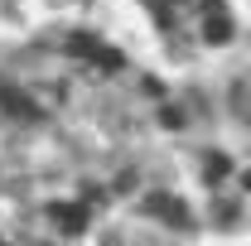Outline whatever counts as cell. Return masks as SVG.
<instances>
[{
  "instance_id": "cell-4",
  "label": "cell",
  "mask_w": 251,
  "mask_h": 246,
  "mask_svg": "<svg viewBox=\"0 0 251 246\" xmlns=\"http://www.w3.org/2000/svg\"><path fill=\"white\" fill-rule=\"evenodd\" d=\"M203 39H208V44H227V39H232L227 10H222V15H203Z\"/></svg>"
},
{
  "instance_id": "cell-6",
  "label": "cell",
  "mask_w": 251,
  "mask_h": 246,
  "mask_svg": "<svg viewBox=\"0 0 251 246\" xmlns=\"http://www.w3.org/2000/svg\"><path fill=\"white\" fill-rule=\"evenodd\" d=\"M203 169H208V184H222V179L232 174V164H227L222 154H208V164H203Z\"/></svg>"
},
{
  "instance_id": "cell-8",
  "label": "cell",
  "mask_w": 251,
  "mask_h": 246,
  "mask_svg": "<svg viewBox=\"0 0 251 246\" xmlns=\"http://www.w3.org/2000/svg\"><path fill=\"white\" fill-rule=\"evenodd\" d=\"M242 188H251V169H247V174H242Z\"/></svg>"
},
{
  "instance_id": "cell-5",
  "label": "cell",
  "mask_w": 251,
  "mask_h": 246,
  "mask_svg": "<svg viewBox=\"0 0 251 246\" xmlns=\"http://www.w3.org/2000/svg\"><path fill=\"white\" fill-rule=\"evenodd\" d=\"M0 106H5L10 116H20V121H29L34 111H39V106H29V97H25V92H15V87H5V92H0Z\"/></svg>"
},
{
  "instance_id": "cell-1",
  "label": "cell",
  "mask_w": 251,
  "mask_h": 246,
  "mask_svg": "<svg viewBox=\"0 0 251 246\" xmlns=\"http://www.w3.org/2000/svg\"><path fill=\"white\" fill-rule=\"evenodd\" d=\"M68 49H73L77 58H87L92 68H101V73H116V68H121V53H116V49H106V44H97V39H87V34H73V39H68Z\"/></svg>"
},
{
  "instance_id": "cell-2",
  "label": "cell",
  "mask_w": 251,
  "mask_h": 246,
  "mask_svg": "<svg viewBox=\"0 0 251 246\" xmlns=\"http://www.w3.org/2000/svg\"><path fill=\"white\" fill-rule=\"evenodd\" d=\"M145 208H150L155 217H164L169 227H188V222H193V217H188V208L174 198V193H150V198H145Z\"/></svg>"
},
{
  "instance_id": "cell-7",
  "label": "cell",
  "mask_w": 251,
  "mask_h": 246,
  "mask_svg": "<svg viewBox=\"0 0 251 246\" xmlns=\"http://www.w3.org/2000/svg\"><path fill=\"white\" fill-rule=\"evenodd\" d=\"M159 121H164V125H184V111H179V106H164Z\"/></svg>"
},
{
  "instance_id": "cell-3",
  "label": "cell",
  "mask_w": 251,
  "mask_h": 246,
  "mask_svg": "<svg viewBox=\"0 0 251 246\" xmlns=\"http://www.w3.org/2000/svg\"><path fill=\"white\" fill-rule=\"evenodd\" d=\"M49 217L58 222L63 232H82V227H87V208H82V203H53Z\"/></svg>"
}]
</instances>
